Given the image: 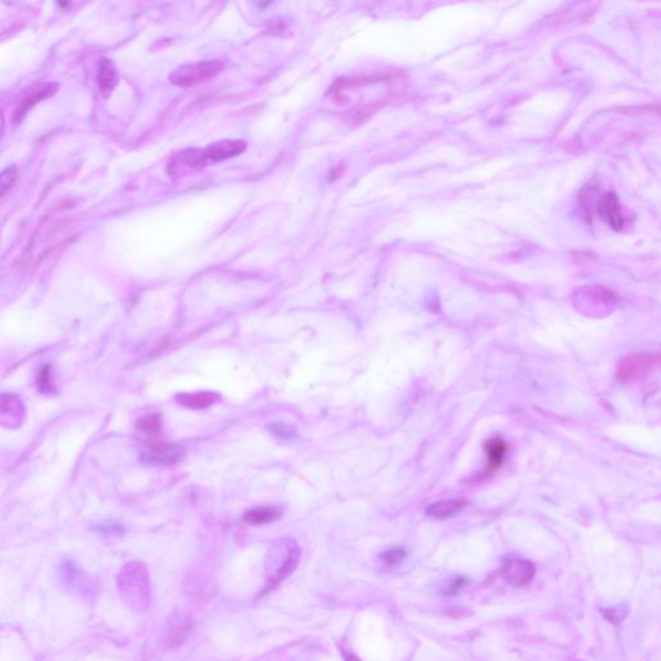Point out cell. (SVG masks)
<instances>
[{
    "label": "cell",
    "instance_id": "1",
    "mask_svg": "<svg viewBox=\"0 0 661 661\" xmlns=\"http://www.w3.org/2000/svg\"><path fill=\"white\" fill-rule=\"evenodd\" d=\"M222 68L224 63L219 60H207L183 65L171 73L169 82L177 87L188 88L219 75Z\"/></svg>",
    "mask_w": 661,
    "mask_h": 661
},
{
    "label": "cell",
    "instance_id": "2",
    "mask_svg": "<svg viewBox=\"0 0 661 661\" xmlns=\"http://www.w3.org/2000/svg\"><path fill=\"white\" fill-rule=\"evenodd\" d=\"M205 150L202 149H186L177 152L168 164V174L174 177H185L200 171L207 166Z\"/></svg>",
    "mask_w": 661,
    "mask_h": 661
},
{
    "label": "cell",
    "instance_id": "3",
    "mask_svg": "<svg viewBox=\"0 0 661 661\" xmlns=\"http://www.w3.org/2000/svg\"><path fill=\"white\" fill-rule=\"evenodd\" d=\"M657 363V357L646 354V353H636L626 356L621 359L617 367V376L623 381H636L645 377L651 372L654 365Z\"/></svg>",
    "mask_w": 661,
    "mask_h": 661
},
{
    "label": "cell",
    "instance_id": "4",
    "mask_svg": "<svg viewBox=\"0 0 661 661\" xmlns=\"http://www.w3.org/2000/svg\"><path fill=\"white\" fill-rule=\"evenodd\" d=\"M535 572L536 569L533 563L522 558H510L502 569V578L518 588L528 586L535 576Z\"/></svg>",
    "mask_w": 661,
    "mask_h": 661
},
{
    "label": "cell",
    "instance_id": "5",
    "mask_svg": "<svg viewBox=\"0 0 661 661\" xmlns=\"http://www.w3.org/2000/svg\"><path fill=\"white\" fill-rule=\"evenodd\" d=\"M595 211L602 220L607 224L608 226L614 229L615 231L623 230L625 225V217L621 212V207L617 200V197L612 193H608L597 199L595 202Z\"/></svg>",
    "mask_w": 661,
    "mask_h": 661
},
{
    "label": "cell",
    "instance_id": "6",
    "mask_svg": "<svg viewBox=\"0 0 661 661\" xmlns=\"http://www.w3.org/2000/svg\"><path fill=\"white\" fill-rule=\"evenodd\" d=\"M141 457L145 463L172 465L183 460V449L175 443H155L149 449H144Z\"/></svg>",
    "mask_w": 661,
    "mask_h": 661
},
{
    "label": "cell",
    "instance_id": "7",
    "mask_svg": "<svg viewBox=\"0 0 661 661\" xmlns=\"http://www.w3.org/2000/svg\"><path fill=\"white\" fill-rule=\"evenodd\" d=\"M25 406L18 396L11 394L0 396V425L8 429H17L23 425Z\"/></svg>",
    "mask_w": 661,
    "mask_h": 661
},
{
    "label": "cell",
    "instance_id": "8",
    "mask_svg": "<svg viewBox=\"0 0 661 661\" xmlns=\"http://www.w3.org/2000/svg\"><path fill=\"white\" fill-rule=\"evenodd\" d=\"M56 91H57V84L49 83V82L30 85L26 91L23 92L21 101L17 104L15 114L16 121L23 119V115L30 110V107H34L40 99H44L49 97V96H52Z\"/></svg>",
    "mask_w": 661,
    "mask_h": 661
},
{
    "label": "cell",
    "instance_id": "9",
    "mask_svg": "<svg viewBox=\"0 0 661 661\" xmlns=\"http://www.w3.org/2000/svg\"><path fill=\"white\" fill-rule=\"evenodd\" d=\"M247 149V142L243 140H222L211 144L205 149L207 159L212 162L230 159L242 154Z\"/></svg>",
    "mask_w": 661,
    "mask_h": 661
},
{
    "label": "cell",
    "instance_id": "10",
    "mask_svg": "<svg viewBox=\"0 0 661 661\" xmlns=\"http://www.w3.org/2000/svg\"><path fill=\"white\" fill-rule=\"evenodd\" d=\"M177 402L190 410H205L214 403L220 402V394L214 392H197V393H183L176 396Z\"/></svg>",
    "mask_w": 661,
    "mask_h": 661
},
{
    "label": "cell",
    "instance_id": "11",
    "mask_svg": "<svg viewBox=\"0 0 661 661\" xmlns=\"http://www.w3.org/2000/svg\"><path fill=\"white\" fill-rule=\"evenodd\" d=\"M97 82H99V91L102 92V95L109 96L111 92L114 91L115 87L119 82V74L115 68L114 62L111 60L105 57L99 60Z\"/></svg>",
    "mask_w": 661,
    "mask_h": 661
},
{
    "label": "cell",
    "instance_id": "12",
    "mask_svg": "<svg viewBox=\"0 0 661 661\" xmlns=\"http://www.w3.org/2000/svg\"><path fill=\"white\" fill-rule=\"evenodd\" d=\"M508 449H509L508 443L502 438H494L487 443L486 452L488 456L487 471L488 473H494L502 466L508 454Z\"/></svg>",
    "mask_w": 661,
    "mask_h": 661
},
{
    "label": "cell",
    "instance_id": "13",
    "mask_svg": "<svg viewBox=\"0 0 661 661\" xmlns=\"http://www.w3.org/2000/svg\"><path fill=\"white\" fill-rule=\"evenodd\" d=\"M465 505H466V502L463 499L441 500V502L432 504L426 509V513L435 519H444V518L456 516L459 511H461L465 508Z\"/></svg>",
    "mask_w": 661,
    "mask_h": 661
},
{
    "label": "cell",
    "instance_id": "14",
    "mask_svg": "<svg viewBox=\"0 0 661 661\" xmlns=\"http://www.w3.org/2000/svg\"><path fill=\"white\" fill-rule=\"evenodd\" d=\"M298 558H300V550H298V547H292V549L289 550L287 557H286V559L281 563V567L277 570V572H275L273 576L270 578V580H269L267 590L273 589V588L278 586L281 581H283L284 578H289V575L296 569L297 563H298Z\"/></svg>",
    "mask_w": 661,
    "mask_h": 661
},
{
    "label": "cell",
    "instance_id": "15",
    "mask_svg": "<svg viewBox=\"0 0 661 661\" xmlns=\"http://www.w3.org/2000/svg\"><path fill=\"white\" fill-rule=\"evenodd\" d=\"M281 511L273 507H260L255 508L244 514L243 521L248 525L260 526L266 525L277 521L281 518Z\"/></svg>",
    "mask_w": 661,
    "mask_h": 661
},
{
    "label": "cell",
    "instance_id": "16",
    "mask_svg": "<svg viewBox=\"0 0 661 661\" xmlns=\"http://www.w3.org/2000/svg\"><path fill=\"white\" fill-rule=\"evenodd\" d=\"M137 427L140 432L149 435V437H157L162 433V423H160L159 415L157 413H152V415H147V416H144L138 421L137 424Z\"/></svg>",
    "mask_w": 661,
    "mask_h": 661
},
{
    "label": "cell",
    "instance_id": "17",
    "mask_svg": "<svg viewBox=\"0 0 661 661\" xmlns=\"http://www.w3.org/2000/svg\"><path fill=\"white\" fill-rule=\"evenodd\" d=\"M267 430L273 437L281 441H293L295 438H297L296 429L284 423H272L267 425Z\"/></svg>",
    "mask_w": 661,
    "mask_h": 661
},
{
    "label": "cell",
    "instance_id": "18",
    "mask_svg": "<svg viewBox=\"0 0 661 661\" xmlns=\"http://www.w3.org/2000/svg\"><path fill=\"white\" fill-rule=\"evenodd\" d=\"M17 176H18V169L15 166L6 168L4 171L0 172V197H3L13 186V183L17 180Z\"/></svg>",
    "mask_w": 661,
    "mask_h": 661
},
{
    "label": "cell",
    "instance_id": "19",
    "mask_svg": "<svg viewBox=\"0 0 661 661\" xmlns=\"http://www.w3.org/2000/svg\"><path fill=\"white\" fill-rule=\"evenodd\" d=\"M602 614L607 619L610 623L619 624L623 621L625 616L628 615V607L625 605H619L616 607L603 608Z\"/></svg>",
    "mask_w": 661,
    "mask_h": 661
},
{
    "label": "cell",
    "instance_id": "20",
    "mask_svg": "<svg viewBox=\"0 0 661 661\" xmlns=\"http://www.w3.org/2000/svg\"><path fill=\"white\" fill-rule=\"evenodd\" d=\"M404 557H406V552L402 549H390V550L381 555V559L389 567H396L399 563L402 562Z\"/></svg>",
    "mask_w": 661,
    "mask_h": 661
},
{
    "label": "cell",
    "instance_id": "21",
    "mask_svg": "<svg viewBox=\"0 0 661 661\" xmlns=\"http://www.w3.org/2000/svg\"><path fill=\"white\" fill-rule=\"evenodd\" d=\"M38 387L40 392L43 393H51L54 390V384H52V373L49 367L46 365L38 376Z\"/></svg>",
    "mask_w": 661,
    "mask_h": 661
},
{
    "label": "cell",
    "instance_id": "22",
    "mask_svg": "<svg viewBox=\"0 0 661 661\" xmlns=\"http://www.w3.org/2000/svg\"><path fill=\"white\" fill-rule=\"evenodd\" d=\"M469 584H471V581L466 578H461V576L454 578L449 581L447 588L444 589V595H456Z\"/></svg>",
    "mask_w": 661,
    "mask_h": 661
},
{
    "label": "cell",
    "instance_id": "23",
    "mask_svg": "<svg viewBox=\"0 0 661 661\" xmlns=\"http://www.w3.org/2000/svg\"><path fill=\"white\" fill-rule=\"evenodd\" d=\"M4 130H6V121H4V115L0 110V141L3 138V135H4Z\"/></svg>",
    "mask_w": 661,
    "mask_h": 661
},
{
    "label": "cell",
    "instance_id": "24",
    "mask_svg": "<svg viewBox=\"0 0 661 661\" xmlns=\"http://www.w3.org/2000/svg\"><path fill=\"white\" fill-rule=\"evenodd\" d=\"M344 656H345V661H360L358 659L357 656H354V655L344 654Z\"/></svg>",
    "mask_w": 661,
    "mask_h": 661
}]
</instances>
